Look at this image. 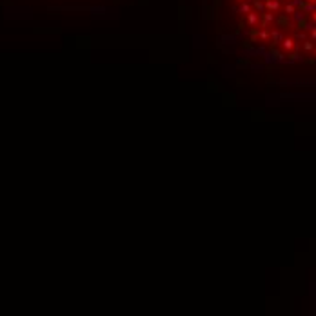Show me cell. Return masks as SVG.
<instances>
[{
    "label": "cell",
    "mask_w": 316,
    "mask_h": 316,
    "mask_svg": "<svg viewBox=\"0 0 316 316\" xmlns=\"http://www.w3.org/2000/svg\"><path fill=\"white\" fill-rule=\"evenodd\" d=\"M249 22L255 24V22H256V15H249Z\"/></svg>",
    "instance_id": "7a4b0ae2"
},
{
    "label": "cell",
    "mask_w": 316,
    "mask_h": 316,
    "mask_svg": "<svg viewBox=\"0 0 316 316\" xmlns=\"http://www.w3.org/2000/svg\"><path fill=\"white\" fill-rule=\"evenodd\" d=\"M285 47H287V49L292 47V40H285Z\"/></svg>",
    "instance_id": "3957f363"
},
{
    "label": "cell",
    "mask_w": 316,
    "mask_h": 316,
    "mask_svg": "<svg viewBox=\"0 0 316 316\" xmlns=\"http://www.w3.org/2000/svg\"><path fill=\"white\" fill-rule=\"evenodd\" d=\"M267 7H269V9H278V2H272V0H269V2H267Z\"/></svg>",
    "instance_id": "6da1fadb"
}]
</instances>
